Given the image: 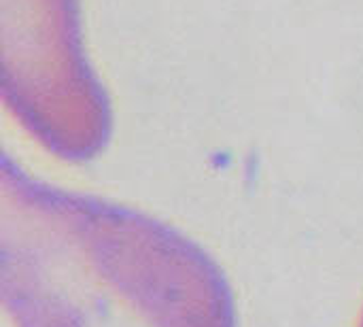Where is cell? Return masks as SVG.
<instances>
[{
    "instance_id": "cell-3",
    "label": "cell",
    "mask_w": 363,
    "mask_h": 327,
    "mask_svg": "<svg viewBox=\"0 0 363 327\" xmlns=\"http://www.w3.org/2000/svg\"><path fill=\"white\" fill-rule=\"evenodd\" d=\"M359 327H363V313H362V321H359Z\"/></svg>"
},
{
    "instance_id": "cell-2",
    "label": "cell",
    "mask_w": 363,
    "mask_h": 327,
    "mask_svg": "<svg viewBox=\"0 0 363 327\" xmlns=\"http://www.w3.org/2000/svg\"><path fill=\"white\" fill-rule=\"evenodd\" d=\"M2 100L40 147L70 164L113 134L111 98L94 72L79 0H0Z\"/></svg>"
},
{
    "instance_id": "cell-1",
    "label": "cell",
    "mask_w": 363,
    "mask_h": 327,
    "mask_svg": "<svg viewBox=\"0 0 363 327\" xmlns=\"http://www.w3.org/2000/svg\"><path fill=\"white\" fill-rule=\"evenodd\" d=\"M0 287L15 327H238L221 266L136 209L0 164Z\"/></svg>"
}]
</instances>
